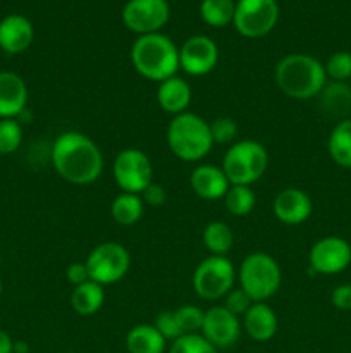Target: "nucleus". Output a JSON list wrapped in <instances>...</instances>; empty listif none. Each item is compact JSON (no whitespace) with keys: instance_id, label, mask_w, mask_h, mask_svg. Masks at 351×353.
I'll return each mask as SVG.
<instances>
[{"instance_id":"obj_37","label":"nucleus","mask_w":351,"mask_h":353,"mask_svg":"<svg viewBox=\"0 0 351 353\" xmlns=\"http://www.w3.org/2000/svg\"><path fill=\"white\" fill-rule=\"evenodd\" d=\"M330 302L337 310H351V285L336 286L330 293Z\"/></svg>"},{"instance_id":"obj_4","label":"nucleus","mask_w":351,"mask_h":353,"mask_svg":"<svg viewBox=\"0 0 351 353\" xmlns=\"http://www.w3.org/2000/svg\"><path fill=\"white\" fill-rule=\"evenodd\" d=\"M167 145L172 155L184 162H198L210 154L213 143L210 123L198 114L182 112L167 126Z\"/></svg>"},{"instance_id":"obj_20","label":"nucleus","mask_w":351,"mask_h":353,"mask_svg":"<svg viewBox=\"0 0 351 353\" xmlns=\"http://www.w3.org/2000/svg\"><path fill=\"white\" fill-rule=\"evenodd\" d=\"M191 86L181 76H172L165 81L158 83L157 88V103L164 112L171 114L172 117L179 116L182 112H188V107L191 103Z\"/></svg>"},{"instance_id":"obj_13","label":"nucleus","mask_w":351,"mask_h":353,"mask_svg":"<svg viewBox=\"0 0 351 353\" xmlns=\"http://www.w3.org/2000/svg\"><path fill=\"white\" fill-rule=\"evenodd\" d=\"M219 47L205 34L189 37L179 47V69L189 76H205L217 68Z\"/></svg>"},{"instance_id":"obj_41","label":"nucleus","mask_w":351,"mask_h":353,"mask_svg":"<svg viewBox=\"0 0 351 353\" xmlns=\"http://www.w3.org/2000/svg\"><path fill=\"white\" fill-rule=\"evenodd\" d=\"M0 257H2V252H0Z\"/></svg>"},{"instance_id":"obj_36","label":"nucleus","mask_w":351,"mask_h":353,"mask_svg":"<svg viewBox=\"0 0 351 353\" xmlns=\"http://www.w3.org/2000/svg\"><path fill=\"white\" fill-rule=\"evenodd\" d=\"M140 196L141 200H143L145 207L148 205L157 209V207H162L165 203V200H167V192H165L164 186L158 185V183H150V185L140 193Z\"/></svg>"},{"instance_id":"obj_5","label":"nucleus","mask_w":351,"mask_h":353,"mask_svg":"<svg viewBox=\"0 0 351 353\" xmlns=\"http://www.w3.org/2000/svg\"><path fill=\"white\" fill-rule=\"evenodd\" d=\"M237 283L253 302H267L281 288V265L272 255L255 252L241 262L237 269Z\"/></svg>"},{"instance_id":"obj_21","label":"nucleus","mask_w":351,"mask_h":353,"mask_svg":"<svg viewBox=\"0 0 351 353\" xmlns=\"http://www.w3.org/2000/svg\"><path fill=\"white\" fill-rule=\"evenodd\" d=\"M167 341L153 324H138L126 334V350L129 353H164Z\"/></svg>"},{"instance_id":"obj_39","label":"nucleus","mask_w":351,"mask_h":353,"mask_svg":"<svg viewBox=\"0 0 351 353\" xmlns=\"http://www.w3.org/2000/svg\"><path fill=\"white\" fill-rule=\"evenodd\" d=\"M14 343L16 341L10 338V334L0 330V353H14Z\"/></svg>"},{"instance_id":"obj_33","label":"nucleus","mask_w":351,"mask_h":353,"mask_svg":"<svg viewBox=\"0 0 351 353\" xmlns=\"http://www.w3.org/2000/svg\"><path fill=\"white\" fill-rule=\"evenodd\" d=\"M210 133H212L213 143L219 145H227L234 143L237 133H240V128H237V123L231 117H217L210 123Z\"/></svg>"},{"instance_id":"obj_38","label":"nucleus","mask_w":351,"mask_h":353,"mask_svg":"<svg viewBox=\"0 0 351 353\" xmlns=\"http://www.w3.org/2000/svg\"><path fill=\"white\" fill-rule=\"evenodd\" d=\"M65 278L72 286H79L83 283L89 281V272L86 268V262H72L69 268L65 269Z\"/></svg>"},{"instance_id":"obj_40","label":"nucleus","mask_w":351,"mask_h":353,"mask_svg":"<svg viewBox=\"0 0 351 353\" xmlns=\"http://www.w3.org/2000/svg\"><path fill=\"white\" fill-rule=\"evenodd\" d=\"M2 292H3V286H2V279H0V296H2Z\"/></svg>"},{"instance_id":"obj_22","label":"nucleus","mask_w":351,"mask_h":353,"mask_svg":"<svg viewBox=\"0 0 351 353\" xmlns=\"http://www.w3.org/2000/svg\"><path fill=\"white\" fill-rule=\"evenodd\" d=\"M320 107L327 116L344 117L351 112V86L343 81H327L319 95Z\"/></svg>"},{"instance_id":"obj_17","label":"nucleus","mask_w":351,"mask_h":353,"mask_svg":"<svg viewBox=\"0 0 351 353\" xmlns=\"http://www.w3.org/2000/svg\"><path fill=\"white\" fill-rule=\"evenodd\" d=\"M28 105V86L19 74L0 71V119H16Z\"/></svg>"},{"instance_id":"obj_27","label":"nucleus","mask_w":351,"mask_h":353,"mask_svg":"<svg viewBox=\"0 0 351 353\" xmlns=\"http://www.w3.org/2000/svg\"><path fill=\"white\" fill-rule=\"evenodd\" d=\"M236 2L234 0H203L200 3V16L203 23L212 28H226L234 21Z\"/></svg>"},{"instance_id":"obj_23","label":"nucleus","mask_w":351,"mask_h":353,"mask_svg":"<svg viewBox=\"0 0 351 353\" xmlns=\"http://www.w3.org/2000/svg\"><path fill=\"white\" fill-rule=\"evenodd\" d=\"M105 302V286L95 281H86L83 285L74 286L71 293V307L76 314L83 317H89L98 312Z\"/></svg>"},{"instance_id":"obj_15","label":"nucleus","mask_w":351,"mask_h":353,"mask_svg":"<svg viewBox=\"0 0 351 353\" xmlns=\"http://www.w3.org/2000/svg\"><path fill=\"white\" fill-rule=\"evenodd\" d=\"M274 216L288 226L306 223L313 212V202L306 192L299 188H284L274 199Z\"/></svg>"},{"instance_id":"obj_3","label":"nucleus","mask_w":351,"mask_h":353,"mask_svg":"<svg viewBox=\"0 0 351 353\" xmlns=\"http://www.w3.org/2000/svg\"><path fill=\"white\" fill-rule=\"evenodd\" d=\"M129 55L134 71L148 81L162 83L179 71V47L162 33L138 37Z\"/></svg>"},{"instance_id":"obj_11","label":"nucleus","mask_w":351,"mask_h":353,"mask_svg":"<svg viewBox=\"0 0 351 353\" xmlns=\"http://www.w3.org/2000/svg\"><path fill=\"white\" fill-rule=\"evenodd\" d=\"M171 17L167 0H127L123 9V21L133 33H160Z\"/></svg>"},{"instance_id":"obj_1","label":"nucleus","mask_w":351,"mask_h":353,"mask_svg":"<svg viewBox=\"0 0 351 353\" xmlns=\"http://www.w3.org/2000/svg\"><path fill=\"white\" fill-rule=\"evenodd\" d=\"M52 164L64 181L86 186L102 176L103 155L98 145L85 133L64 131L52 145Z\"/></svg>"},{"instance_id":"obj_8","label":"nucleus","mask_w":351,"mask_h":353,"mask_svg":"<svg viewBox=\"0 0 351 353\" xmlns=\"http://www.w3.org/2000/svg\"><path fill=\"white\" fill-rule=\"evenodd\" d=\"M85 262L89 279L102 286H109L126 278L131 268V255L124 245L117 241H105L96 245Z\"/></svg>"},{"instance_id":"obj_6","label":"nucleus","mask_w":351,"mask_h":353,"mask_svg":"<svg viewBox=\"0 0 351 353\" xmlns=\"http://www.w3.org/2000/svg\"><path fill=\"white\" fill-rule=\"evenodd\" d=\"M268 168V152L260 141H234L224 154L222 171L231 185L251 186L265 174Z\"/></svg>"},{"instance_id":"obj_31","label":"nucleus","mask_w":351,"mask_h":353,"mask_svg":"<svg viewBox=\"0 0 351 353\" xmlns=\"http://www.w3.org/2000/svg\"><path fill=\"white\" fill-rule=\"evenodd\" d=\"M174 316L178 319L179 327H181L182 334H196L202 331L203 326V312L200 307L196 305H181L174 310Z\"/></svg>"},{"instance_id":"obj_34","label":"nucleus","mask_w":351,"mask_h":353,"mask_svg":"<svg viewBox=\"0 0 351 353\" xmlns=\"http://www.w3.org/2000/svg\"><path fill=\"white\" fill-rule=\"evenodd\" d=\"M153 326L157 327L158 333L165 338V341H171V343L182 336V331L174 316V310H164V312L158 314V316L155 317Z\"/></svg>"},{"instance_id":"obj_24","label":"nucleus","mask_w":351,"mask_h":353,"mask_svg":"<svg viewBox=\"0 0 351 353\" xmlns=\"http://www.w3.org/2000/svg\"><path fill=\"white\" fill-rule=\"evenodd\" d=\"M327 150L339 168L351 169V117L341 119L332 128L327 140Z\"/></svg>"},{"instance_id":"obj_10","label":"nucleus","mask_w":351,"mask_h":353,"mask_svg":"<svg viewBox=\"0 0 351 353\" xmlns=\"http://www.w3.org/2000/svg\"><path fill=\"white\" fill-rule=\"evenodd\" d=\"M279 21L275 0H237L234 28L244 38L267 37Z\"/></svg>"},{"instance_id":"obj_16","label":"nucleus","mask_w":351,"mask_h":353,"mask_svg":"<svg viewBox=\"0 0 351 353\" xmlns=\"http://www.w3.org/2000/svg\"><path fill=\"white\" fill-rule=\"evenodd\" d=\"M34 40V28L26 16L9 14L0 21V48L6 54H23Z\"/></svg>"},{"instance_id":"obj_9","label":"nucleus","mask_w":351,"mask_h":353,"mask_svg":"<svg viewBox=\"0 0 351 353\" xmlns=\"http://www.w3.org/2000/svg\"><path fill=\"white\" fill-rule=\"evenodd\" d=\"M112 176L123 192L140 195L153 183V165L150 157L140 148H124L114 159Z\"/></svg>"},{"instance_id":"obj_26","label":"nucleus","mask_w":351,"mask_h":353,"mask_svg":"<svg viewBox=\"0 0 351 353\" xmlns=\"http://www.w3.org/2000/svg\"><path fill=\"white\" fill-rule=\"evenodd\" d=\"M203 243L210 255L227 257L234 245V233L229 224L222 223V221H212L203 230Z\"/></svg>"},{"instance_id":"obj_28","label":"nucleus","mask_w":351,"mask_h":353,"mask_svg":"<svg viewBox=\"0 0 351 353\" xmlns=\"http://www.w3.org/2000/svg\"><path fill=\"white\" fill-rule=\"evenodd\" d=\"M257 203V195H255L251 186L243 185H231L224 196V205L229 214L236 217H244L255 209Z\"/></svg>"},{"instance_id":"obj_18","label":"nucleus","mask_w":351,"mask_h":353,"mask_svg":"<svg viewBox=\"0 0 351 353\" xmlns=\"http://www.w3.org/2000/svg\"><path fill=\"white\" fill-rule=\"evenodd\" d=\"M189 186L193 193L203 200L224 199L231 183L224 174L222 168L212 164H200L193 169L189 176Z\"/></svg>"},{"instance_id":"obj_25","label":"nucleus","mask_w":351,"mask_h":353,"mask_svg":"<svg viewBox=\"0 0 351 353\" xmlns=\"http://www.w3.org/2000/svg\"><path fill=\"white\" fill-rule=\"evenodd\" d=\"M145 203L136 193L120 192L110 205V216L120 226H133L143 217Z\"/></svg>"},{"instance_id":"obj_29","label":"nucleus","mask_w":351,"mask_h":353,"mask_svg":"<svg viewBox=\"0 0 351 353\" xmlns=\"http://www.w3.org/2000/svg\"><path fill=\"white\" fill-rule=\"evenodd\" d=\"M23 143V126L17 119H0V155H10Z\"/></svg>"},{"instance_id":"obj_32","label":"nucleus","mask_w":351,"mask_h":353,"mask_svg":"<svg viewBox=\"0 0 351 353\" xmlns=\"http://www.w3.org/2000/svg\"><path fill=\"white\" fill-rule=\"evenodd\" d=\"M323 68H326L327 78H330L332 81L346 83L348 79H351V52H336L327 59Z\"/></svg>"},{"instance_id":"obj_30","label":"nucleus","mask_w":351,"mask_h":353,"mask_svg":"<svg viewBox=\"0 0 351 353\" xmlns=\"http://www.w3.org/2000/svg\"><path fill=\"white\" fill-rule=\"evenodd\" d=\"M169 353H219L212 343L205 340L200 333L182 334L169 347Z\"/></svg>"},{"instance_id":"obj_43","label":"nucleus","mask_w":351,"mask_h":353,"mask_svg":"<svg viewBox=\"0 0 351 353\" xmlns=\"http://www.w3.org/2000/svg\"><path fill=\"white\" fill-rule=\"evenodd\" d=\"M65 353H69V352H65Z\"/></svg>"},{"instance_id":"obj_35","label":"nucleus","mask_w":351,"mask_h":353,"mask_svg":"<svg viewBox=\"0 0 351 353\" xmlns=\"http://www.w3.org/2000/svg\"><path fill=\"white\" fill-rule=\"evenodd\" d=\"M224 307L227 310L234 314V316H244L248 312L251 305H253V300L246 295L241 288H233L226 296H224Z\"/></svg>"},{"instance_id":"obj_2","label":"nucleus","mask_w":351,"mask_h":353,"mask_svg":"<svg viewBox=\"0 0 351 353\" xmlns=\"http://www.w3.org/2000/svg\"><path fill=\"white\" fill-rule=\"evenodd\" d=\"M275 83L292 100H310L320 95L327 83L322 62L308 54H289L275 65Z\"/></svg>"},{"instance_id":"obj_12","label":"nucleus","mask_w":351,"mask_h":353,"mask_svg":"<svg viewBox=\"0 0 351 353\" xmlns=\"http://www.w3.org/2000/svg\"><path fill=\"white\" fill-rule=\"evenodd\" d=\"M308 262L317 274H339L351 264V245L341 236L320 238L310 248Z\"/></svg>"},{"instance_id":"obj_19","label":"nucleus","mask_w":351,"mask_h":353,"mask_svg":"<svg viewBox=\"0 0 351 353\" xmlns=\"http://www.w3.org/2000/svg\"><path fill=\"white\" fill-rule=\"evenodd\" d=\"M243 326L248 336L257 343H265L275 336L279 327L277 316L274 309L265 302H253L243 316Z\"/></svg>"},{"instance_id":"obj_42","label":"nucleus","mask_w":351,"mask_h":353,"mask_svg":"<svg viewBox=\"0 0 351 353\" xmlns=\"http://www.w3.org/2000/svg\"><path fill=\"white\" fill-rule=\"evenodd\" d=\"M167 2H171V0H167Z\"/></svg>"},{"instance_id":"obj_14","label":"nucleus","mask_w":351,"mask_h":353,"mask_svg":"<svg viewBox=\"0 0 351 353\" xmlns=\"http://www.w3.org/2000/svg\"><path fill=\"white\" fill-rule=\"evenodd\" d=\"M200 334L209 343H212L217 350L231 348L233 345L237 343V340L241 336L240 317L234 316L224 305L212 307V309L205 310V317H203V326Z\"/></svg>"},{"instance_id":"obj_7","label":"nucleus","mask_w":351,"mask_h":353,"mask_svg":"<svg viewBox=\"0 0 351 353\" xmlns=\"http://www.w3.org/2000/svg\"><path fill=\"white\" fill-rule=\"evenodd\" d=\"M237 279V271L233 262L222 255H210L198 264L193 274V288L203 300L215 302L224 299Z\"/></svg>"}]
</instances>
